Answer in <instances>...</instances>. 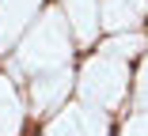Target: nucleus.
Returning a JSON list of instances; mask_svg holds the SVG:
<instances>
[]
</instances>
